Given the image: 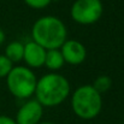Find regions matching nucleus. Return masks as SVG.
<instances>
[{
	"label": "nucleus",
	"instance_id": "obj_4",
	"mask_svg": "<svg viewBox=\"0 0 124 124\" xmlns=\"http://www.w3.org/2000/svg\"><path fill=\"white\" fill-rule=\"evenodd\" d=\"M38 77L34 70L25 65H16L6 77L8 92L17 99H29L34 95Z\"/></svg>",
	"mask_w": 124,
	"mask_h": 124
},
{
	"label": "nucleus",
	"instance_id": "obj_13",
	"mask_svg": "<svg viewBox=\"0 0 124 124\" xmlns=\"http://www.w3.org/2000/svg\"><path fill=\"white\" fill-rule=\"evenodd\" d=\"M23 1L25 2L27 6H29L30 8H34V10L46 8L52 2V0H23Z\"/></svg>",
	"mask_w": 124,
	"mask_h": 124
},
{
	"label": "nucleus",
	"instance_id": "obj_11",
	"mask_svg": "<svg viewBox=\"0 0 124 124\" xmlns=\"http://www.w3.org/2000/svg\"><path fill=\"white\" fill-rule=\"evenodd\" d=\"M92 85L94 87V89L98 93H100L102 95L104 93L108 92L110 88L112 87V78L110 76H107V75H100V76H98L94 80Z\"/></svg>",
	"mask_w": 124,
	"mask_h": 124
},
{
	"label": "nucleus",
	"instance_id": "obj_3",
	"mask_svg": "<svg viewBox=\"0 0 124 124\" xmlns=\"http://www.w3.org/2000/svg\"><path fill=\"white\" fill-rule=\"evenodd\" d=\"M71 108L83 121L96 118L102 110V98L92 84L77 87L71 95Z\"/></svg>",
	"mask_w": 124,
	"mask_h": 124
},
{
	"label": "nucleus",
	"instance_id": "obj_14",
	"mask_svg": "<svg viewBox=\"0 0 124 124\" xmlns=\"http://www.w3.org/2000/svg\"><path fill=\"white\" fill-rule=\"evenodd\" d=\"M0 124H17L15 118L5 116V115H0Z\"/></svg>",
	"mask_w": 124,
	"mask_h": 124
},
{
	"label": "nucleus",
	"instance_id": "obj_7",
	"mask_svg": "<svg viewBox=\"0 0 124 124\" xmlns=\"http://www.w3.org/2000/svg\"><path fill=\"white\" fill-rule=\"evenodd\" d=\"M64 62L70 65H80L87 58V48L81 41L75 39H68L59 48Z\"/></svg>",
	"mask_w": 124,
	"mask_h": 124
},
{
	"label": "nucleus",
	"instance_id": "obj_2",
	"mask_svg": "<svg viewBox=\"0 0 124 124\" xmlns=\"http://www.w3.org/2000/svg\"><path fill=\"white\" fill-rule=\"evenodd\" d=\"M31 40L45 49H58L68 40L66 25L55 16H42L31 27Z\"/></svg>",
	"mask_w": 124,
	"mask_h": 124
},
{
	"label": "nucleus",
	"instance_id": "obj_16",
	"mask_svg": "<svg viewBox=\"0 0 124 124\" xmlns=\"http://www.w3.org/2000/svg\"><path fill=\"white\" fill-rule=\"evenodd\" d=\"M39 124H54L53 122H49V121H45V122H40Z\"/></svg>",
	"mask_w": 124,
	"mask_h": 124
},
{
	"label": "nucleus",
	"instance_id": "obj_5",
	"mask_svg": "<svg viewBox=\"0 0 124 124\" xmlns=\"http://www.w3.org/2000/svg\"><path fill=\"white\" fill-rule=\"evenodd\" d=\"M104 13L101 0H75L70 8L72 21L81 25H92L96 23Z\"/></svg>",
	"mask_w": 124,
	"mask_h": 124
},
{
	"label": "nucleus",
	"instance_id": "obj_1",
	"mask_svg": "<svg viewBox=\"0 0 124 124\" xmlns=\"http://www.w3.org/2000/svg\"><path fill=\"white\" fill-rule=\"evenodd\" d=\"M71 87L68 78L59 72H48L38 78L35 99L43 107H55L70 95Z\"/></svg>",
	"mask_w": 124,
	"mask_h": 124
},
{
	"label": "nucleus",
	"instance_id": "obj_15",
	"mask_svg": "<svg viewBox=\"0 0 124 124\" xmlns=\"http://www.w3.org/2000/svg\"><path fill=\"white\" fill-rule=\"evenodd\" d=\"M5 40H6V35H5V31L0 28V46L5 42Z\"/></svg>",
	"mask_w": 124,
	"mask_h": 124
},
{
	"label": "nucleus",
	"instance_id": "obj_9",
	"mask_svg": "<svg viewBox=\"0 0 124 124\" xmlns=\"http://www.w3.org/2000/svg\"><path fill=\"white\" fill-rule=\"evenodd\" d=\"M65 62L63 58V54L60 52V49H47L46 51V57H45V64L43 66H46L49 72H58L63 66H64Z\"/></svg>",
	"mask_w": 124,
	"mask_h": 124
},
{
	"label": "nucleus",
	"instance_id": "obj_8",
	"mask_svg": "<svg viewBox=\"0 0 124 124\" xmlns=\"http://www.w3.org/2000/svg\"><path fill=\"white\" fill-rule=\"evenodd\" d=\"M46 51L42 46L35 41H28L24 43V53H23V62L25 63V66L29 69H39L42 68L45 64V57Z\"/></svg>",
	"mask_w": 124,
	"mask_h": 124
},
{
	"label": "nucleus",
	"instance_id": "obj_10",
	"mask_svg": "<svg viewBox=\"0 0 124 124\" xmlns=\"http://www.w3.org/2000/svg\"><path fill=\"white\" fill-rule=\"evenodd\" d=\"M24 43L21 41H12L7 43L5 48V57H7L13 64H17L23 60Z\"/></svg>",
	"mask_w": 124,
	"mask_h": 124
},
{
	"label": "nucleus",
	"instance_id": "obj_12",
	"mask_svg": "<svg viewBox=\"0 0 124 124\" xmlns=\"http://www.w3.org/2000/svg\"><path fill=\"white\" fill-rule=\"evenodd\" d=\"M13 66L15 64L7 57H5V54H0V78H6Z\"/></svg>",
	"mask_w": 124,
	"mask_h": 124
},
{
	"label": "nucleus",
	"instance_id": "obj_6",
	"mask_svg": "<svg viewBox=\"0 0 124 124\" xmlns=\"http://www.w3.org/2000/svg\"><path fill=\"white\" fill-rule=\"evenodd\" d=\"M43 116V106L36 99H28L17 111V124H39Z\"/></svg>",
	"mask_w": 124,
	"mask_h": 124
}]
</instances>
